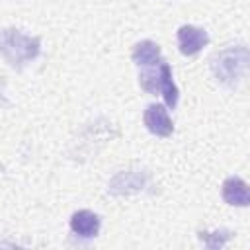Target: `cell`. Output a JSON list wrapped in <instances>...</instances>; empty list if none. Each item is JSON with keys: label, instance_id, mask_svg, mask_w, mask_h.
Masks as SVG:
<instances>
[{"label": "cell", "instance_id": "cell-2", "mask_svg": "<svg viewBox=\"0 0 250 250\" xmlns=\"http://www.w3.org/2000/svg\"><path fill=\"white\" fill-rule=\"evenodd\" d=\"M41 53V39L25 35L16 27L0 31V57L14 68H23Z\"/></svg>", "mask_w": 250, "mask_h": 250}, {"label": "cell", "instance_id": "cell-3", "mask_svg": "<svg viewBox=\"0 0 250 250\" xmlns=\"http://www.w3.org/2000/svg\"><path fill=\"white\" fill-rule=\"evenodd\" d=\"M139 82L143 86V90L150 92V94H162L164 102L168 107H176L178 104V86L174 84V78H172V68L168 62L160 61L156 64V68H150V70H145L139 74Z\"/></svg>", "mask_w": 250, "mask_h": 250}, {"label": "cell", "instance_id": "cell-10", "mask_svg": "<svg viewBox=\"0 0 250 250\" xmlns=\"http://www.w3.org/2000/svg\"><path fill=\"white\" fill-rule=\"evenodd\" d=\"M199 240L207 246V248H223L227 242H229V238H230V230H213V232H207V230H201L199 234Z\"/></svg>", "mask_w": 250, "mask_h": 250}, {"label": "cell", "instance_id": "cell-1", "mask_svg": "<svg viewBox=\"0 0 250 250\" xmlns=\"http://www.w3.org/2000/svg\"><path fill=\"white\" fill-rule=\"evenodd\" d=\"M250 53L246 45H230L221 49L211 59V72L215 80L227 88H234L246 76Z\"/></svg>", "mask_w": 250, "mask_h": 250}, {"label": "cell", "instance_id": "cell-7", "mask_svg": "<svg viewBox=\"0 0 250 250\" xmlns=\"http://www.w3.org/2000/svg\"><path fill=\"white\" fill-rule=\"evenodd\" d=\"M70 230L76 236L92 238L100 232V217L94 211L80 209V211L72 213V217H70Z\"/></svg>", "mask_w": 250, "mask_h": 250}, {"label": "cell", "instance_id": "cell-8", "mask_svg": "<svg viewBox=\"0 0 250 250\" xmlns=\"http://www.w3.org/2000/svg\"><path fill=\"white\" fill-rule=\"evenodd\" d=\"M223 199L229 205H236V207H246L250 203V193H248V186L242 178L238 176H230L223 182Z\"/></svg>", "mask_w": 250, "mask_h": 250}, {"label": "cell", "instance_id": "cell-6", "mask_svg": "<svg viewBox=\"0 0 250 250\" xmlns=\"http://www.w3.org/2000/svg\"><path fill=\"white\" fill-rule=\"evenodd\" d=\"M209 43V35L205 29L197 27V25H182L178 29V47L182 51V55L191 57L197 55L203 47H207Z\"/></svg>", "mask_w": 250, "mask_h": 250}, {"label": "cell", "instance_id": "cell-9", "mask_svg": "<svg viewBox=\"0 0 250 250\" xmlns=\"http://www.w3.org/2000/svg\"><path fill=\"white\" fill-rule=\"evenodd\" d=\"M133 62L137 66H154L160 62V47L154 43V41H141L135 45L133 49Z\"/></svg>", "mask_w": 250, "mask_h": 250}, {"label": "cell", "instance_id": "cell-4", "mask_svg": "<svg viewBox=\"0 0 250 250\" xmlns=\"http://www.w3.org/2000/svg\"><path fill=\"white\" fill-rule=\"evenodd\" d=\"M150 184V174L145 168H125L115 172V176L107 184V191L111 195H131L145 191Z\"/></svg>", "mask_w": 250, "mask_h": 250}, {"label": "cell", "instance_id": "cell-5", "mask_svg": "<svg viewBox=\"0 0 250 250\" xmlns=\"http://www.w3.org/2000/svg\"><path fill=\"white\" fill-rule=\"evenodd\" d=\"M143 123L156 137H170L174 133V123H172L166 107L160 104L146 105V109L143 113Z\"/></svg>", "mask_w": 250, "mask_h": 250}]
</instances>
